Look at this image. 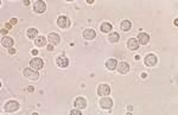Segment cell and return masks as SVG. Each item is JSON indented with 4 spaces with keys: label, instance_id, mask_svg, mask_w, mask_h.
Returning <instances> with one entry per match:
<instances>
[{
    "label": "cell",
    "instance_id": "cell-1",
    "mask_svg": "<svg viewBox=\"0 0 178 115\" xmlns=\"http://www.w3.org/2000/svg\"><path fill=\"white\" fill-rule=\"evenodd\" d=\"M23 74H24L25 77H27L29 80H32V81H36L39 77V74L37 72V70L32 69V68H25L24 71H23Z\"/></svg>",
    "mask_w": 178,
    "mask_h": 115
},
{
    "label": "cell",
    "instance_id": "cell-2",
    "mask_svg": "<svg viewBox=\"0 0 178 115\" xmlns=\"http://www.w3.org/2000/svg\"><path fill=\"white\" fill-rule=\"evenodd\" d=\"M4 109H5V112H7V113L17 112L18 109H19V103H18L17 101L11 100V101H9V102H6V105L4 106Z\"/></svg>",
    "mask_w": 178,
    "mask_h": 115
},
{
    "label": "cell",
    "instance_id": "cell-3",
    "mask_svg": "<svg viewBox=\"0 0 178 115\" xmlns=\"http://www.w3.org/2000/svg\"><path fill=\"white\" fill-rule=\"evenodd\" d=\"M57 25L61 27V29H68L71 25L70 19L68 17H65V16H60L58 19H57Z\"/></svg>",
    "mask_w": 178,
    "mask_h": 115
},
{
    "label": "cell",
    "instance_id": "cell-4",
    "mask_svg": "<svg viewBox=\"0 0 178 115\" xmlns=\"http://www.w3.org/2000/svg\"><path fill=\"white\" fill-rule=\"evenodd\" d=\"M30 67H31L32 69H35V70H41V69L44 67V62H43V59H41V58H38V57H35V58L31 59Z\"/></svg>",
    "mask_w": 178,
    "mask_h": 115
},
{
    "label": "cell",
    "instance_id": "cell-5",
    "mask_svg": "<svg viewBox=\"0 0 178 115\" xmlns=\"http://www.w3.org/2000/svg\"><path fill=\"white\" fill-rule=\"evenodd\" d=\"M157 62H158V58H157V56L153 55V53L147 55V56L145 57V59H144L145 65H147V67H154V65L157 64Z\"/></svg>",
    "mask_w": 178,
    "mask_h": 115
},
{
    "label": "cell",
    "instance_id": "cell-6",
    "mask_svg": "<svg viewBox=\"0 0 178 115\" xmlns=\"http://www.w3.org/2000/svg\"><path fill=\"white\" fill-rule=\"evenodd\" d=\"M33 10H35L36 13H44L45 10H46V4L43 0H37L33 4Z\"/></svg>",
    "mask_w": 178,
    "mask_h": 115
},
{
    "label": "cell",
    "instance_id": "cell-7",
    "mask_svg": "<svg viewBox=\"0 0 178 115\" xmlns=\"http://www.w3.org/2000/svg\"><path fill=\"white\" fill-rule=\"evenodd\" d=\"M112 106H113V101H112V98L103 96V98L100 100V107H101L102 109H110Z\"/></svg>",
    "mask_w": 178,
    "mask_h": 115
},
{
    "label": "cell",
    "instance_id": "cell-8",
    "mask_svg": "<svg viewBox=\"0 0 178 115\" xmlns=\"http://www.w3.org/2000/svg\"><path fill=\"white\" fill-rule=\"evenodd\" d=\"M110 93V87L108 84H101L98 88V94L100 96H108Z\"/></svg>",
    "mask_w": 178,
    "mask_h": 115
},
{
    "label": "cell",
    "instance_id": "cell-9",
    "mask_svg": "<svg viewBox=\"0 0 178 115\" xmlns=\"http://www.w3.org/2000/svg\"><path fill=\"white\" fill-rule=\"evenodd\" d=\"M56 64L60 67V68H67L69 65V59L65 57V56H58L56 58Z\"/></svg>",
    "mask_w": 178,
    "mask_h": 115
},
{
    "label": "cell",
    "instance_id": "cell-10",
    "mask_svg": "<svg viewBox=\"0 0 178 115\" xmlns=\"http://www.w3.org/2000/svg\"><path fill=\"white\" fill-rule=\"evenodd\" d=\"M138 42H139V44L141 45H146L149 42H150V36L147 35V33H145V32H140L139 35H138Z\"/></svg>",
    "mask_w": 178,
    "mask_h": 115
},
{
    "label": "cell",
    "instance_id": "cell-11",
    "mask_svg": "<svg viewBox=\"0 0 178 115\" xmlns=\"http://www.w3.org/2000/svg\"><path fill=\"white\" fill-rule=\"evenodd\" d=\"M48 39H49L50 44L52 45H58L61 43V37L57 35V33H55V32H51L49 35V37H48Z\"/></svg>",
    "mask_w": 178,
    "mask_h": 115
},
{
    "label": "cell",
    "instance_id": "cell-12",
    "mask_svg": "<svg viewBox=\"0 0 178 115\" xmlns=\"http://www.w3.org/2000/svg\"><path fill=\"white\" fill-rule=\"evenodd\" d=\"M118 71H119L120 74H122V75L127 74V72L130 71V64L127 62L119 63V64H118Z\"/></svg>",
    "mask_w": 178,
    "mask_h": 115
},
{
    "label": "cell",
    "instance_id": "cell-13",
    "mask_svg": "<svg viewBox=\"0 0 178 115\" xmlns=\"http://www.w3.org/2000/svg\"><path fill=\"white\" fill-rule=\"evenodd\" d=\"M127 46H128V49L130 50H137L138 48H139V42H138V39L137 38H130L128 39V42H127Z\"/></svg>",
    "mask_w": 178,
    "mask_h": 115
},
{
    "label": "cell",
    "instance_id": "cell-14",
    "mask_svg": "<svg viewBox=\"0 0 178 115\" xmlns=\"http://www.w3.org/2000/svg\"><path fill=\"white\" fill-rule=\"evenodd\" d=\"M75 107L77 108V109H84L86 107H87V101H86V98H77L75 100Z\"/></svg>",
    "mask_w": 178,
    "mask_h": 115
},
{
    "label": "cell",
    "instance_id": "cell-15",
    "mask_svg": "<svg viewBox=\"0 0 178 115\" xmlns=\"http://www.w3.org/2000/svg\"><path fill=\"white\" fill-rule=\"evenodd\" d=\"M83 37H84V39L91 40V39H94V38L96 37V33H95L94 30H91V29H87V30L83 31Z\"/></svg>",
    "mask_w": 178,
    "mask_h": 115
},
{
    "label": "cell",
    "instance_id": "cell-16",
    "mask_svg": "<svg viewBox=\"0 0 178 115\" xmlns=\"http://www.w3.org/2000/svg\"><path fill=\"white\" fill-rule=\"evenodd\" d=\"M118 67V61L115 58H108V61L106 62V68L108 70H114Z\"/></svg>",
    "mask_w": 178,
    "mask_h": 115
},
{
    "label": "cell",
    "instance_id": "cell-17",
    "mask_svg": "<svg viewBox=\"0 0 178 115\" xmlns=\"http://www.w3.org/2000/svg\"><path fill=\"white\" fill-rule=\"evenodd\" d=\"M1 44H2V46H5V48H12L13 46V39L11 37H2Z\"/></svg>",
    "mask_w": 178,
    "mask_h": 115
},
{
    "label": "cell",
    "instance_id": "cell-18",
    "mask_svg": "<svg viewBox=\"0 0 178 115\" xmlns=\"http://www.w3.org/2000/svg\"><path fill=\"white\" fill-rule=\"evenodd\" d=\"M131 26H132V24H131L130 20H122L121 24H120V29H121L122 31H125V32L130 31V30H131Z\"/></svg>",
    "mask_w": 178,
    "mask_h": 115
},
{
    "label": "cell",
    "instance_id": "cell-19",
    "mask_svg": "<svg viewBox=\"0 0 178 115\" xmlns=\"http://www.w3.org/2000/svg\"><path fill=\"white\" fill-rule=\"evenodd\" d=\"M35 44L37 46H39V48H42V46H45L46 44V38L43 37V36H39V37H37L35 39Z\"/></svg>",
    "mask_w": 178,
    "mask_h": 115
},
{
    "label": "cell",
    "instance_id": "cell-20",
    "mask_svg": "<svg viewBox=\"0 0 178 115\" xmlns=\"http://www.w3.org/2000/svg\"><path fill=\"white\" fill-rule=\"evenodd\" d=\"M101 31L103 32V33H108V32H110L112 31V24H109V23H107V21H105V23H102L101 24Z\"/></svg>",
    "mask_w": 178,
    "mask_h": 115
},
{
    "label": "cell",
    "instance_id": "cell-21",
    "mask_svg": "<svg viewBox=\"0 0 178 115\" xmlns=\"http://www.w3.org/2000/svg\"><path fill=\"white\" fill-rule=\"evenodd\" d=\"M119 39H120V36L118 35V32H112L110 35L108 36V40L110 43H118Z\"/></svg>",
    "mask_w": 178,
    "mask_h": 115
},
{
    "label": "cell",
    "instance_id": "cell-22",
    "mask_svg": "<svg viewBox=\"0 0 178 115\" xmlns=\"http://www.w3.org/2000/svg\"><path fill=\"white\" fill-rule=\"evenodd\" d=\"M27 37L30 38V39H35V38H37V35H38V31L36 30V29H33V27H31V29H29L26 32Z\"/></svg>",
    "mask_w": 178,
    "mask_h": 115
},
{
    "label": "cell",
    "instance_id": "cell-23",
    "mask_svg": "<svg viewBox=\"0 0 178 115\" xmlns=\"http://www.w3.org/2000/svg\"><path fill=\"white\" fill-rule=\"evenodd\" d=\"M71 115H81V110L80 109H74V110H70Z\"/></svg>",
    "mask_w": 178,
    "mask_h": 115
},
{
    "label": "cell",
    "instance_id": "cell-24",
    "mask_svg": "<svg viewBox=\"0 0 178 115\" xmlns=\"http://www.w3.org/2000/svg\"><path fill=\"white\" fill-rule=\"evenodd\" d=\"M17 24V19L16 18H12L11 19V25H16Z\"/></svg>",
    "mask_w": 178,
    "mask_h": 115
},
{
    "label": "cell",
    "instance_id": "cell-25",
    "mask_svg": "<svg viewBox=\"0 0 178 115\" xmlns=\"http://www.w3.org/2000/svg\"><path fill=\"white\" fill-rule=\"evenodd\" d=\"M9 52H10V55H14V53H16V50H14V49H12V48H10Z\"/></svg>",
    "mask_w": 178,
    "mask_h": 115
},
{
    "label": "cell",
    "instance_id": "cell-26",
    "mask_svg": "<svg viewBox=\"0 0 178 115\" xmlns=\"http://www.w3.org/2000/svg\"><path fill=\"white\" fill-rule=\"evenodd\" d=\"M6 33H7V30L6 29H2L1 30V35H6Z\"/></svg>",
    "mask_w": 178,
    "mask_h": 115
},
{
    "label": "cell",
    "instance_id": "cell-27",
    "mask_svg": "<svg viewBox=\"0 0 178 115\" xmlns=\"http://www.w3.org/2000/svg\"><path fill=\"white\" fill-rule=\"evenodd\" d=\"M48 50H49V51H52V50H53L52 44H50V45H49V46H48Z\"/></svg>",
    "mask_w": 178,
    "mask_h": 115
},
{
    "label": "cell",
    "instance_id": "cell-28",
    "mask_svg": "<svg viewBox=\"0 0 178 115\" xmlns=\"http://www.w3.org/2000/svg\"><path fill=\"white\" fill-rule=\"evenodd\" d=\"M24 5H30V0H25V1H24Z\"/></svg>",
    "mask_w": 178,
    "mask_h": 115
},
{
    "label": "cell",
    "instance_id": "cell-29",
    "mask_svg": "<svg viewBox=\"0 0 178 115\" xmlns=\"http://www.w3.org/2000/svg\"><path fill=\"white\" fill-rule=\"evenodd\" d=\"M87 2H88V4H93V2H94V0H87Z\"/></svg>",
    "mask_w": 178,
    "mask_h": 115
},
{
    "label": "cell",
    "instance_id": "cell-30",
    "mask_svg": "<svg viewBox=\"0 0 178 115\" xmlns=\"http://www.w3.org/2000/svg\"><path fill=\"white\" fill-rule=\"evenodd\" d=\"M32 53H33V55H35V56H36V55L38 53V51H37V50H33V51H32Z\"/></svg>",
    "mask_w": 178,
    "mask_h": 115
}]
</instances>
